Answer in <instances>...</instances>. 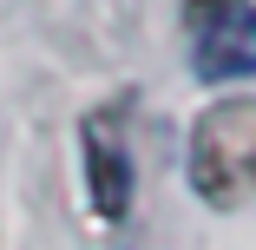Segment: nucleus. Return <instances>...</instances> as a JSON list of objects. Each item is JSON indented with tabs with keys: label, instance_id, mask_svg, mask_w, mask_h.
Here are the masks:
<instances>
[{
	"label": "nucleus",
	"instance_id": "obj_1",
	"mask_svg": "<svg viewBox=\"0 0 256 250\" xmlns=\"http://www.w3.org/2000/svg\"><path fill=\"white\" fill-rule=\"evenodd\" d=\"M190 191L210 211H236L256 191V99H217L190 125Z\"/></svg>",
	"mask_w": 256,
	"mask_h": 250
},
{
	"label": "nucleus",
	"instance_id": "obj_2",
	"mask_svg": "<svg viewBox=\"0 0 256 250\" xmlns=\"http://www.w3.org/2000/svg\"><path fill=\"white\" fill-rule=\"evenodd\" d=\"M79 138H86V197H92V217L125 224L132 217V184H138L132 178V152H125V99L86 112Z\"/></svg>",
	"mask_w": 256,
	"mask_h": 250
},
{
	"label": "nucleus",
	"instance_id": "obj_3",
	"mask_svg": "<svg viewBox=\"0 0 256 250\" xmlns=\"http://www.w3.org/2000/svg\"><path fill=\"white\" fill-rule=\"evenodd\" d=\"M190 73L204 86H230V79H256V7L243 0V7L217 14V20H204L190 27Z\"/></svg>",
	"mask_w": 256,
	"mask_h": 250
},
{
	"label": "nucleus",
	"instance_id": "obj_4",
	"mask_svg": "<svg viewBox=\"0 0 256 250\" xmlns=\"http://www.w3.org/2000/svg\"><path fill=\"white\" fill-rule=\"evenodd\" d=\"M230 7H243V0H184V20L204 27V20H217V14H230Z\"/></svg>",
	"mask_w": 256,
	"mask_h": 250
}]
</instances>
